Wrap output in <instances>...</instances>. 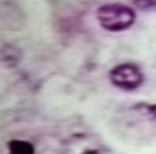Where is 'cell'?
Segmentation results:
<instances>
[{
    "label": "cell",
    "mask_w": 156,
    "mask_h": 154,
    "mask_svg": "<svg viewBox=\"0 0 156 154\" xmlns=\"http://www.w3.org/2000/svg\"><path fill=\"white\" fill-rule=\"evenodd\" d=\"M99 25L108 32H122L135 21V12L122 4H106L98 8Z\"/></svg>",
    "instance_id": "obj_1"
},
{
    "label": "cell",
    "mask_w": 156,
    "mask_h": 154,
    "mask_svg": "<svg viewBox=\"0 0 156 154\" xmlns=\"http://www.w3.org/2000/svg\"><path fill=\"white\" fill-rule=\"evenodd\" d=\"M110 81L114 86L126 91L136 90L142 85L144 75L141 69L133 63H122L115 65L110 71Z\"/></svg>",
    "instance_id": "obj_2"
},
{
    "label": "cell",
    "mask_w": 156,
    "mask_h": 154,
    "mask_svg": "<svg viewBox=\"0 0 156 154\" xmlns=\"http://www.w3.org/2000/svg\"><path fill=\"white\" fill-rule=\"evenodd\" d=\"M8 154H35V147L27 140L13 139L7 142Z\"/></svg>",
    "instance_id": "obj_3"
},
{
    "label": "cell",
    "mask_w": 156,
    "mask_h": 154,
    "mask_svg": "<svg viewBox=\"0 0 156 154\" xmlns=\"http://www.w3.org/2000/svg\"><path fill=\"white\" fill-rule=\"evenodd\" d=\"M1 57L4 60V62L8 65H15L20 61L21 57V53L18 48H15L14 46H5L1 49Z\"/></svg>",
    "instance_id": "obj_4"
},
{
    "label": "cell",
    "mask_w": 156,
    "mask_h": 154,
    "mask_svg": "<svg viewBox=\"0 0 156 154\" xmlns=\"http://www.w3.org/2000/svg\"><path fill=\"white\" fill-rule=\"evenodd\" d=\"M139 109L142 111V113L147 116L151 122L156 123V104L151 105H141L139 106Z\"/></svg>",
    "instance_id": "obj_5"
},
{
    "label": "cell",
    "mask_w": 156,
    "mask_h": 154,
    "mask_svg": "<svg viewBox=\"0 0 156 154\" xmlns=\"http://www.w3.org/2000/svg\"><path fill=\"white\" fill-rule=\"evenodd\" d=\"M82 154H98V151L97 149H86Z\"/></svg>",
    "instance_id": "obj_6"
}]
</instances>
